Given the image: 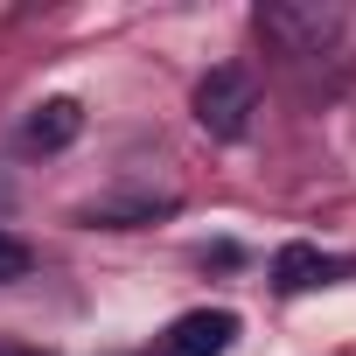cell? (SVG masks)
Wrapping results in <instances>:
<instances>
[{
  "instance_id": "8",
  "label": "cell",
  "mask_w": 356,
  "mask_h": 356,
  "mask_svg": "<svg viewBox=\"0 0 356 356\" xmlns=\"http://www.w3.org/2000/svg\"><path fill=\"white\" fill-rule=\"evenodd\" d=\"M0 356H35V349H8V342H0Z\"/></svg>"
},
{
  "instance_id": "6",
  "label": "cell",
  "mask_w": 356,
  "mask_h": 356,
  "mask_svg": "<svg viewBox=\"0 0 356 356\" xmlns=\"http://www.w3.org/2000/svg\"><path fill=\"white\" fill-rule=\"evenodd\" d=\"M154 217H175V196H133V203H91L84 210L91 231H133V224H154Z\"/></svg>"
},
{
  "instance_id": "7",
  "label": "cell",
  "mask_w": 356,
  "mask_h": 356,
  "mask_svg": "<svg viewBox=\"0 0 356 356\" xmlns=\"http://www.w3.org/2000/svg\"><path fill=\"white\" fill-rule=\"evenodd\" d=\"M35 273V252L15 238V231H0V286H15V280H29Z\"/></svg>"
},
{
  "instance_id": "4",
  "label": "cell",
  "mask_w": 356,
  "mask_h": 356,
  "mask_svg": "<svg viewBox=\"0 0 356 356\" xmlns=\"http://www.w3.org/2000/svg\"><path fill=\"white\" fill-rule=\"evenodd\" d=\"M356 259H335V252H314V245H280L273 259V286L280 293H307V286H328V280H349Z\"/></svg>"
},
{
  "instance_id": "2",
  "label": "cell",
  "mask_w": 356,
  "mask_h": 356,
  "mask_svg": "<svg viewBox=\"0 0 356 356\" xmlns=\"http://www.w3.org/2000/svg\"><path fill=\"white\" fill-rule=\"evenodd\" d=\"M252 112H259V84H252V70L217 63V70L196 84V126H203L210 140H238V133L252 126Z\"/></svg>"
},
{
  "instance_id": "3",
  "label": "cell",
  "mask_w": 356,
  "mask_h": 356,
  "mask_svg": "<svg viewBox=\"0 0 356 356\" xmlns=\"http://www.w3.org/2000/svg\"><path fill=\"white\" fill-rule=\"evenodd\" d=\"M231 342H238V314H224V307H196V314H182V321L161 335L154 356H224Z\"/></svg>"
},
{
  "instance_id": "5",
  "label": "cell",
  "mask_w": 356,
  "mask_h": 356,
  "mask_svg": "<svg viewBox=\"0 0 356 356\" xmlns=\"http://www.w3.org/2000/svg\"><path fill=\"white\" fill-rule=\"evenodd\" d=\"M77 133H84V105H77V98H49V105H35V119H29V147H42V154L70 147Z\"/></svg>"
},
{
  "instance_id": "1",
  "label": "cell",
  "mask_w": 356,
  "mask_h": 356,
  "mask_svg": "<svg viewBox=\"0 0 356 356\" xmlns=\"http://www.w3.org/2000/svg\"><path fill=\"white\" fill-rule=\"evenodd\" d=\"M252 22L280 56H321L342 35V8H321V0H266Z\"/></svg>"
}]
</instances>
